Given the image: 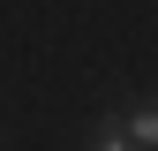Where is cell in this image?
I'll use <instances>...</instances> for the list:
<instances>
[{"mask_svg": "<svg viewBox=\"0 0 158 151\" xmlns=\"http://www.w3.org/2000/svg\"><path fill=\"white\" fill-rule=\"evenodd\" d=\"M98 151H135V136H128V121H106V128H98Z\"/></svg>", "mask_w": 158, "mask_h": 151, "instance_id": "6da1fadb", "label": "cell"}, {"mask_svg": "<svg viewBox=\"0 0 158 151\" xmlns=\"http://www.w3.org/2000/svg\"><path fill=\"white\" fill-rule=\"evenodd\" d=\"M128 136H135V144H158V106H151V113H135V121H128Z\"/></svg>", "mask_w": 158, "mask_h": 151, "instance_id": "7a4b0ae2", "label": "cell"}]
</instances>
